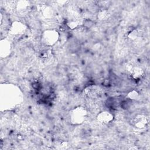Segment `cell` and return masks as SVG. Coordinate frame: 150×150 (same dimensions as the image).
Returning <instances> with one entry per match:
<instances>
[{
  "instance_id": "1",
  "label": "cell",
  "mask_w": 150,
  "mask_h": 150,
  "mask_svg": "<svg viewBox=\"0 0 150 150\" xmlns=\"http://www.w3.org/2000/svg\"><path fill=\"white\" fill-rule=\"evenodd\" d=\"M86 111L83 107H77L73 110L71 114V122L74 124H79L85 120Z\"/></svg>"
},
{
  "instance_id": "2",
  "label": "cell",
  "mask_w": 150,
  "mask_h": 150,
  "mask_svg": "<svg viewBox=\"0 0 150 150\" xmlns=\"http://www.w3.org/2000/svg\"><path fill=\"white\" fill-rule=\"evenodd\" d=\"M42 39L46 45L52 46L59 39V34L57 32L54 30H46L43 34Z\"/></svg>"
},
{
  "instance_id": "3",
  "label": "cell",
  "mask_w": 150,
  "mask_h": 150,
  "mask_svg": "<svg viewBox=\"0 0 150 150\" xmlns=\"http://www.w3.org/2000/svg\"><path fill=\"white\" fill-rule=\"evenodd\" d=\"M113 119V115L108 111H103L97 116L98 121L103 124L110 122Z\"/></svg>"
},
{
  "instance_id": "4",
  "label": "cell",
  "mask_w": 150,
  "mask_h": 150,
  "mask_svg": "<svg viewBox=\"0 0 150 150\" xmlns=\"http://www.w3.org/2000/svg\"><path fill=\"white\" fill-rule=\"evenodd\" d=\"M11 30L13 34H19L24 30V25L22 23L16 22L12 24Z\"/></svg>"
},
{
  "instance_id": "5",
  "label": "cell",
  "mask_w": 150,
  "mask_h": 150,
  "mask_svg": "<svg viewBox=\"0 0 150 150\" xmlns=\"http://www.w3.org/2000/svg\"><path fill=\"white\" fill-rule=\"evenodd\" d=\"M146 123H147V121L146 118L142 116H139L137 119V121L135 122V125L137 127L139 128H142L145 127Z\"/></svg>"
},
{
  "instance_id": "6",
  "label": "cell",
  "mask_w": 150,
  "mask_h": 150,
  "mask_svg": "<svg viewBox=\"0 0 150 150\" xmlns=\"http://www.w3.org/2000/svg\"><path fill=\"white\" fill-rule=\"evenodd\" d=\"M138 96V94L137 91H131L129 94H128V97L129 98V99L132 100V99H135Z\"/></svg>"
}]
</instances>
